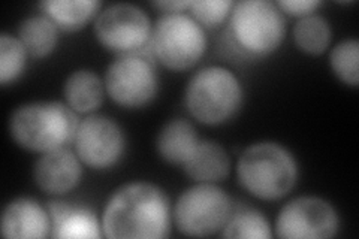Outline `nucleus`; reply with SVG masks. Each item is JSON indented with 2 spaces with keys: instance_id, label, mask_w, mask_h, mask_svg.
Returning a JSON list of instances; mask_svg holds the SVG:
<instances>
[{
  "instance_id": "obj_21",
  "label": "nucleus",
  "mask_w": 359,
  "mask_h": 239,
  "mask_svg": "<svg viewBox=\"0 0 359 239\" xmlns=\"http://www.w3.org/2000/svg\"><path fill=\"white\" fill-rule=\"evenodd\" d=\"M359 43L356 39H346L335 45L330 55L334 74L344 84L356 87L359 84Z\"/></svg>"
},
{
  "instance_id": "obj_2",
  "label": "nucleus",
  "mask_w": 359,
  "mask_h": 239,
  "mask_svg": "<svg viewBox=\"0 0 359 239\" xmlns=\"http://www.w3.org/2000/svg\"><path fill=\"white\" fill-rule=\"evenodd\" d=\"M78 118L60 102H33L22 105L9 120V132L25 150L48 153L74 139Z\"/></svg>"
},
{
  "instance_id": "obj_9",
  "label": "nucleus",
  "mask_w": 359,
  "mask_h": 239,
  "mask_svg": "<svg viewBox=\"0 0 359 239\" xmlns=\"http://www.w3.org/2000/svg\"><path fill=\"white\" fill-rule=\"evenodd\" d=\"M95 33L107 50L129 54L149 42L151 22L141 8L132 4H116L97 15Z\"/></svg>"
},
{
  "instance_id": "obj_17",
  "label": "nucleus",
  "mask_w": 359,
  "mask_h": 239,
  "mask_svg": "<svg viewBox=\"0 0 359 239\" xmlns=\"http://www.w3.org/2000/svg\"><path fill=\"white\" fill-rule=\"evenodd\" d=\"M43 13L54 22L57 29L75 32L86 26L100 8V2L93 0H54L43 2Z\"/></svg>"
},
{
  "instance_id": "obj_11",
  "label": "nucleus",
  "mask_w": 359,
  "mask_h": 239,
  "mask_svg": "<svg viewBox=\"0 0 359 239\" xmlns=\"http://www.w3.org/2000/svg\"><path fill=\"white\" fill-rule=\"evenodd\" d=\"M80 161L93 169L114 166L125 153L126 139L118 124L105 116H90L78 124L74 136Z\"/></svg>"
},
{
  "instance_id": "obj_1",
  "label": "nucleus",
  "mask_w": 359,
  "mask_h": 239,
  "mask_svg": "<svg viewBox=\"0 0 359 239\" xmlns=\"http://www.w3.org/2000/svg\"><path fill=\"white\" fill-rule=\"evenodd\" d=\"M102 227L111 239H162L171 227L170 200L151 183L126 184L108 200Z\"/></svg>"
},
{
  "instance_id": "obj_13",
  "label": "nucleus",
  "mask_w": 359,
  "mask_h": 239,
  "mask_svg": "<svg viewBox=\"0 0 359 239\" xmlns=\"http://www.w3.org/2000/svg\"><path fill=\"white\" fill-rule=\"evenodd\" d=\"M2 235L9 239H41L50 235V214L29 198H18L6 205L2 214Z\"/></svg>"
},
{
  "instance_id": "obj_10",
  "label": "nucleus",
  "mask_w": 359,
  "mask_h": 239,
  "mask_svg": "<svg viewBox=\"0 0 359 239\" xmlns=\"http://www.w3.org/2000/svg\"><path fill=\"white\" fill-rule=\"evenodd\" d=\"M276 231L285 239H328L339 231V214L320 198H297L280 211Z\"/></svg>"
},
{
  "instance_id": "obj_6",
  "label": "nucleus",
  "mask_w": 359,
  "mask_h": 239,
  "mask_svg": "<svg viewBox=\"0 0 359 239\" xmlns=\"http://www.w3.org/2000/svg\"><path fill=\"white\" fill-rule=\"evenodd\" d=\"M231 29L240 47L255 55L274 53L285 38V18L276 4L244 0L231 11Z\"/></svg>"
},
{
  "instance_id": "obj_14",
  "label": "nucleus",
  "mask_w": 359,
  "mask_h": 239,
  "mask_svg": "<svg viewBox=\"0 0 359 239\" xmlns=\"http://www.w3.org/2000/svg\"><path fill=\"white\" fill-rule=\"evenodd\" d=\"M231 161L226 150L217 142H199L184 163L186 174L198 183H217L228 177Z\"/></svg>"
},
{
  "instance_id": "obj_4",
  "label": "nucleus",
  "mask_w": 359,
  "mask_h": 239,
  "mask_svg": "<svg viewBox=\"0 0 359 239\" xmlns=\"http://www.w3.org/2000/svg\"><path fill=\"white\" fill-rule=\"evenodd\" d=\"M243 100L241 84L231 71L211 66L199 71L189 81L184 102L195 120L217 126L238 112Z\"/></svg>"
},
{
  "instance_id": "obj_23",
  "label": "nucleus",
  "mask_w": 359,
  "mask_h": 239,
  "mask_svg": "<svg viewBox=\"0 0 359 239\" xmlns=\"http://www.w3.org/2000/svg\"><path fill=\"white\" fill-rule=\"evenodd\" d=\"M54 238H99V224L95 215L87 210H74L55 224Z\"/></svg>"
},
{
  "instance_id": "obj_20",
  "label": "nucleus",
  "mask_w": 359,
  "mask_h": 239,
  "mask_svg": "<svg viewBox=\"0 0 359 239\" xmlns=\"http://www.w3.org/2000/svg\"><path fill=\"white\" fill-rule=\"evenodd\" d=\"M223 238H257L269 239L273 236L271 227H269L266 219L261 212L247 210L233 217H229L228 223L224 224Z\"/></svg>"
},
{
  "instance_id": "obj_8",
  "label": "nucleus",
  "mask_w": 359,
  "mask_h": 239,
  "mask_svg": "<svg viewBox=\"0 0 359 239\" xmlns=\"http://www.w3.org/2000/svg\"><path fill=\"white\" fill-rule=\"evenodd\" d=\"M157 86L153 63L138 53L121 54L109 64L105 75L109 97L125 108L150 104L157 93Z\"/></svg>"
},
{
  "instance_id": "obj_25",
  "label": "nucleus",
  "mask_w": 359,
  "mask_h": 239,
  "mask_svg": "<svg viewBox=\"0 0 359 239\" xmlns=\"http://www.w3.org/2000/svg\"><path fill=\"white\" fill-rule=\"evenodd\" d=\"M320 5L318 0H282L277 2L278 9L292 17H307L314 13V9Z\"/></svg>"
},
{
  "instance_id": "obj_19",
  "label": "nucleus",
  "mask_w": 359,
  "mask_h": 239,
  "mask_svg": "<svg viewBox=\"0 0 359 239\" xmlns=\"http://www.w3.org/2000/svg\"><path fill=\"white\" fill-rule=\"evenodd\" d=\"M297 47L307 54H322L330 47L331 27L320 15L302 17L294 27Z\"/></svg>"
},
{
  "instance_id": "obj_24",
  "label": "nucleus",
  "mask_w": 359,
  "mask_h": 239,
  "mask_svg": "<svg viewBox=\"0 0 359 239\" xmlns=\"http://www.w3.org/2000/svg\"><path fill=\"white\" fill-rule=\"evenodd\" d=\"M231 0H201V2H190V9L195 17V21L207 27H215L224 21L233 8Z\"/></svg>"
},
{
  "instance_id": "obj_16",
  "label": "nucleus",
  "mask_w": 359,
  "mask_h": 239,
  "mask_svg": "<svg viewBox=\"0 0 359 239\" xmlns=\"http://www.w3.org/2000/svg\"><path fill=\"white\" fill-rule=\"evenodd\" d=\"M65 97L74 111L92 112L102 104L104 84L92 71H76L66 79Z\"/></svg>"
},
{
  "instance_id": "obj_3",
  "label": "nucleus",
  "mask_w": 359,
  "mask_h": 239,
  "mask_svg": "<svg viewBox=\"0 0 359 239\" xmlns=\"http://www.w3.org/2000/svg\"><path fill=\"white\" fill-rule=\"evenodd\" d=\"M237 174L241 186L250 195L276 200L294 189L298 166L285 146L276 142H257L243 151Z\"/></svg>"
},
{
  "instance_id": "obj_5",
  "label": "nucleus",
  "mask_w": 359,
  "mask_h": 239,
  "mask_svg": "<svg viewBox=\"0 0 359 239\" xmlns=\"http://www.w3.org/2000/svg\"><path fill=\"white\" fill-rule=\"evenodd\" d=\"M205 47L207 38L199 22L182 13L161 17L151 32V48L168 69L186 71L195 66Z\"/></svg>"
},
{
  "instance_id": "obj_26",
  "label": "nucleus",
  "mask_w": 359,
  "mask_h": 239,
  "mask_svg": "<svg viewBox=\"0 0 359 239\" xmlns=\"http://www.w3.org/2000/svg\"><path fill=\"white\" fill-rule=\"evenodd\" d=\"M156 8H161L163 9L165 13H170V14H178L182 13L183 9L190 8V2H154L153 4Z\"/></svg>"
},
{
  "instance_id": "obj_15",
  "label": "nucleus",
  "mask_w": 359,
  "mask_h": 239,
  "mask_svg": "<svg viewBox=\"0 0 359 239\" xmlns=\"http://www.w3.org/2000/svg\"><path fill=\"white\" fill-rule=\"evenodd\" d=\"M198 144L195 128L184 120H172L165 124L156 142L161 157L172 165H184Z\"/></svg>"
},
{
  "instance_id": "obj_7",
  "label": "nucleus",
  "mask_w": 359,
  "mask_h": 239,
  "mask_svg": "<svg viewBox=\"0 0 359 239\" xmlns=\"http://www.w3.org/2000/svg\"><path fill=\"white\" fill-rule=\"evenodd\" d=\"M231 208V199L220 187L201 183L178 198L174 220L178 231L187 236H210L228 223Z\"/></svg>"
},
{
  "instance_id": "obj_22",
  "label": "nucleus",
  "mask_w": 359,
  "mask_h": 239,
  "mask_svg": "<svg viewBox=\"0 0 359 239\" xmlns=\"http://www.w3.org/2000/svg\"><path fill=\"white\" fill-rule=\"evenodd\" d=\"M26 48L18 38L2 33L0 35V83L6 86L21 75L26 64Z\"/></svg>"
},
{
  "instance_id": "obj_12",
  "label": "nucleus",
  "mask_w": 359,
  "mask_h": 239,
  "mask_svg": "<svg viewBox=\"0 0 359 239\" xmlns=\"http://www.w3.org/2000/svg\"><path fill=\"white\" fill-rule=\"evenodd\" d=\"M81 163L67 148H57L43 153L33 169L38 187L48 195H65L74 190L81 179Z\"/></svg>"
},
{
  "instance_id": "obj_18",
  "label": "nucleus",
  "mask_w": 359,
  "mask_h": 239,
  "mask_svg": "<svg viewBox=\"0 0 359 239\" xmlns=\"http://www.w3.org/2000/svg\"><path fill=\"white\" fill-rule=\"evenodd\" d=\"M18 39L32 57L42 59L57 45V26L48 17H30L20 25Z\"/></svg>"
}]
</instances>
